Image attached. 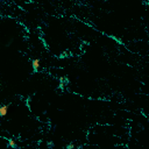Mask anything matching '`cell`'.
Returning a JSON list of instances; mask_svg holds the SVG:
<instances>
[{
    "label": "cell",
    "mask_w": 149,
    "mask_h": 149,
    "mask_svg": "<svg viewBox=\"0 0 149 149\" xmlns=\"http://www.w3.org/2000/svg\"><path fill=\"white\" fill-rule=\"evenodd\" d=\"M9 112V104H1L0 106V116L5 118Z\"/></svg>",
    "instance_id": "cell-1"
}]
</instances>
